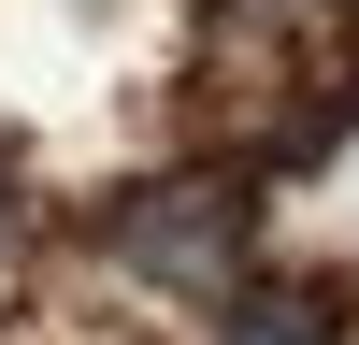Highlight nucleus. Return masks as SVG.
<instances>
[{"mask_svg":"<svg viewBox=\"0 0 359 345\" xmlns=\"http://www.w3.org/2000/svg\"><path fill=\"white\" fill-rule=\"evenodd\" d=\"M245 216H259L245 187H144V201H115V259L158 273V288H216V302H230Z\"/></svg>","mask_w":359,"mask_h":345,"instance_id":"nucleus-1","label":"nucleus"},{"mask_svg":"<svg viewBox=\"0 0 359 345\" xmlns=\"http://www.w3.org/2000/svg\"><path fill=\"white\" fill-rule=\"evenodd\" d=\"M230 345H345V316L316 302V288H245V302H230Z\"/></svg>","mask_w":359,"mask_h":345,"instance_id":"nucleus-2","label":"nucleus"},{"mask_svg":"<svg viewBox=\"0 0 359 345\" xmlns=\"http://www.w3.org/2000/svg\"><path fill=\"white\" fill-rule=\"evenodd\" d=\"M0 245H15V201H0Z\"/></svg>","mask_w":359,"mask_h":345,"instance_id":"nucleus-3","label":"nucleus"}]
</instances>
